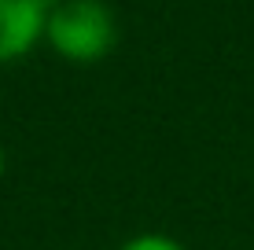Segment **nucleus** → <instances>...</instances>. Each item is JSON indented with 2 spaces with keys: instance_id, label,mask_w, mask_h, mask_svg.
Wrapping results in <instances>:
<instances>
[{
  "instance_id": "f03ea898",
  "label": "nucleus",
  "mask_w": 254,
  "mask_h": 250,
  "mask_svg": "<svg viewBox=\"0 0 254 250\" xmlns=\"http://www.w3.org/2000/svg\"><path fill=\"white\" fill-rule=\"evenodd\" d=\"M56 4L59 0H0V63L22 59L45 37Z\"/></svg>"
},
{
  "instance_id": "7ed1b4c3",
  "label": "nucleus",
  "mask_w": 254,
  "mask_h": 250,
  "mask_svg": "<svg viewBox=\"0 0 254 250\" xmlns=\"http://www.w3.org/2000/svg\"><path fill=\"white\" fill-rule=\"evenodd\" d=\"M118 250H188V247L181 243V239L166 236V232H140V236L126 239Z\"/></svg>"
},
{
  "instance_id": "20e7f679",
  "label": "nucleus",
  "mask_w": 254,
  "mask_h": 250,
  "mask_svg": "<svg viewBox=\"0 0 254 250\" xmlns=\"http://www.w3.org/2000/svg\"><path fill=\"white\" fill-rule=\"evenodd\" d=\"M4 169H7V158H4V148H0V177H4Z\"/></svg>"
},
{
  "instance_id": "f257e3e1",
  "label": "nucleus",
  "mask_w": 254,
  "mask_h": 250,
  "mask_svg": "<svg viewBox=\"0 0 254 250\" xmlns=\"http://www.w3.org/2000/svg\"><path fill=\"white\" fill-rule=\"evenodd\" d=\"M48 45L70 63H100L115 48V15L103 0H59L45 26Z\"/></svg>"
}]
</instances>
